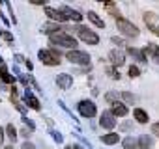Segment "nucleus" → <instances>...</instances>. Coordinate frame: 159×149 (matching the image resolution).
Instances as JSON below:
<instances>
[{"mask_svg":"<svg viewBox=\"0 0 159 149\" xmlns=\"http://www.w3.org/2000/svg\"><path fill=\"white\" fill-rule=\"evenodd\" d=\"M49 39H51L52 45H60V47H66V49H73L75 50V47H77V39L73 36L66 34V32H52L49 36Z\"/></svg>","mask_w":159,"mask_h":149,"instance_id":"obj_1","label":"nucleus"},{"mask_svg":"<svg viewBox=\"0 0 159 149\" xmlns=\"http://www.w3.org/2000/svg\"><path fill=\"white\" fill-rule=\"evenodd\" d=\"M38 58L45 65H58L60 63V52L56 49H43L38 52Z\"/></svg>","mask_w":159,"mask_h":149,"instance_id":"obj_2","label":"nucleus"},{"mask_svg":"<svg viewBox=\"0 0 159 149\" xmlns=\"http://www.w3.org/2000/svg\"><path fill=\"white\" fill-rule=\"evenodd\" d=\"M116 26H118V30H120L125 37H137V36H139V28H137L131 21H127V19L118 17V19H116Z\"/></svg>","mask_w":159,"mask_h":149,"instance_id":"obj_3","label":"nucleus"},{"mask_svg":"<svg viewBox=\"0 0 159 149\" xmlns=\"http://www.w3.org/2000/svg\"><path fill=\"white\" fill-rule=\"evenodd\" d=\"M75 30H77L79 37H81V39H83L84 43H88V45H98V43H99V36H98L96 32L88 30L86 26H77Z\"/></svg>","mask_w":159,"mask_h":149,"instance_id":"obj_4","label":"nucleus"},{"mask_svg":"<svg viewBox=\"0 0 159 149\" xmlns=\"http://www.w3.org/2000/svg\"><path fill=\"white\" fill-rule=\"evenodd\" d=\"M67 60L71 62V63H79V65H88L90 67V56L86 54V52H83V50H69L67 52Z\"/></svg>","mask_w":159,"mask_h":149,"instance_id":"obj_5","label":"nucleus"},{"mask_svg":"<svg viewBox=\"0 0 159 149\" xmlns=\"http://www.w3.org/2000/svg\"><path fill=\"white\" fill-rule=\"evenodd\" d=\"M77 110L83 117H94L98 114V108H96V104L92 101H81L77 104Z\"/></svg>","mask_w":159,"mask_h":149,"instance_id":"obj_6","label":"nucleus"},{"mask_svg":"<svg viewBox=\"0 0 159 149\" xmlns=\"http://www.w3.org/2000/svg\"><path fill=\"white\" fill-rule=\"evenodd\" d=\"M144 24L148 26V30H152L155 36H159V15H155L153 11H146L144 13Z\"/></svg>","mask_w":159,"mask_h":149,"instance_id":"obj_7","label":"nucleus"},{"mask_svg":"<svg viewBox=\"0 0 159 149\" xmlns=\"http://www.w3.org/2000/svg\"><path fill=\"white\" fill-rule=\"evenodd\" d=\"M99 125H101L103 129H114V127H116V119H114V116H112L111 110H105V112L101 114Z\"/></svg>","mask_w":159,"mask_h":149,"instance_id":"obj_8","label":"nucleus"},{"mask_svg":"<svg viewBox=\"0 0 159 149\" xmlns=\"http://www.w3.org/2000/svg\"><path fill=\"white\" fill-rule=\"evenodd\" d=\"M142 54H144V58L148 56L150 60H153V62L159 63V47H157L155 43H148V45L142 49Z\"/></svg>","mask_w":159,"mask_h":149,"instance_id":"obj_9","label":"nucleus"},{"mask_svg":"<svg viewBox=\"0 0 159 149\" xmlns=\"http://www.w3.org/2000/svg\"><path fill=\"white\" fill-rule=\"evenodd\" d=\"M45 15H49L52 21H58V23H64V21H67V15L62 11V10H54V8H45Z\"/></svg>","mask_w":159,"mask_h":149,"instance_id":"obj_10","label":"nucleus"},{"mask_svg":"<svg viewBox=\"0 0 159 149\" xmlns=\"http://www.w3.org/2000/svg\"><path fill=\"white\" fill-rule=\"evenodd\" d=\"M56 84L62 90H69L71 84H73V77H71V74H67V73H62V74H58V77H56Z\"/></svg>","mask_w":159,"mask_h":149,"instance_id":"obj_11","label":"nucleus"},{"mask_svg":"<svg viewBox=\"0 0 159 149\" xmlns=\"http://www.w3.org/2000/svg\"><path fill=\"white\" fill-rule=\"evenodd\" d=\"M109 58H111V62H112L114 65H118V67L125 63V56H124V52H122V50H116V49H114V50H111Z\"/></svg>","mask_w":159,"mask_h":149,"instance_id":"obj_12","label":"nucleus"},{"mask_svg":"<svg viewBox=\"0 0 159 149\" xmlns=\"http://www.w3.org/2000/svg\"><path fill=\"white\" fill-rule=\"evenodd\" d=\"M25 101H26V104H28L30 108L39 110V101L34 97V93H32V92H28V90H26V93H25Z\"/></svg>","mask_w":159,"mask_h":149,"instance_id":"obj_13","label":"nucleus"},{"mask_svg":"<svg viewBox=\"0 0 159 149\" xmlns=\"http://www.w3.org/2000/svg\"><path fill=\"white\" fill-rule=\"evenodd\" d=\"M111 112H112V116H114V117H116V116L124 117V116H127V106H125V104H122V103H114Z\"/></svg>","mask_w":159,"mask_h":149,"instance_id":"obj_14","label":"nucleus"},{"mask_svg":"<svg viewBox=\"0 0 159 149\" xmlns=\"http://www.w3.org/2000/svg\"><path fill=\"white\" fill-rule=\"evenodd\" d=\"M62 11L67 15V19H73V21H83V15L81 13H79V11H75V10H71L69 6H62Z\"/></svg>","mask_w":159,"mask_h":149,"instance_id":"obj_15","label":"nucleus"},{"mask_svg":"<svg viewBox=\"0 0 159 149\" xmlns=\"http://www.w3.org/2000/svg\"><path fill=\"white\" fill-rule=\"evenodd\" d=\"M127 54L129 56H133L137 62H140V63H144L146 62V58H144V54H142V50H139V49H135V47H127Z\"/></svg>","mask_w":159,"mask_h":149,"instance_id":"obj_16","label":"nucleus"},{"mask_svg":"<svg viewBox=\"0 0 159 149\" xmlns=\"http://www.w3.org/2000/svg\"><path fill=\"white\" fill-rule=\"evenodd\" d=\"M118 140H120V134H116V132H111V134H103L101 136V142L107 143V145H114V143H118Z\"/></svg>","mask_w":159,"mask_h":149,"instance_id":"obj_17","label":"nucleus"},{"mask_svg":"<svg viewBox=\"0 0 159 149\" xmlns=\"http://www.w3.org/2000/svg\"><path fill=\"white\" fill-rule=\"evenodd\" d=\"M152 143H153V142H152V138H150L148 134H142V136L137 140L139 149H150V147H152Z\"/></svg>","mask_w":159,"mask_h":149,"instance_id":"obj_18","label":"nucleus"},{"mask_svg":"<svg viewBox=\"0 0 159 149\" xmlns=\"http://www.w3.org/2000/svg\"><path fill=\"white\" fill-rule=\"evenodd\" d=\"M0 79H2L4 82H8V84H13V77L8 73V69H6V65H4V62L0 63Z\"/></svg>","mask_w":159,"mask_h":149,"instance_id":"obj_19","label":"nucleus"},{"mask_svg":"<svg viewBox=\"0 0 159 149\" xmlns=\"http://www.w3.org/2000/svg\"><path fill=\"white\" fill-rule=\"evenodd\" d=\"M133 116H135V119H137L139 123H148V114H146L142 108H135V110H133Z\"/></svg>","mask_w":159,"mask_h":149,"instance_id":"obj_20","label":"nucleus"},{"mask_svg":"<svg viewBox=\"0 0 159 149\" xmlns=\"http://www.w3.org/2000/svg\"><path fill=\"white\" fill-rule=\"evenodd\" d=\"M88 19L96 24V26H99V28H105V23H103V19H99V15L96 13V11H88Z\"/></svg>","mask_w":159,"mask_h":149,"instance_id":"obj_21","label":"nucleus"},{"mask_svg":"<svg viewBox=\"0 0 159 149\" xmlns=\"http://www.w3.org/2000/svg\"><path fill=\"white\" fill-rule=\"evenodd\" d=\"M122 145H124V149H139V145H137V140H135L133 136H127V138L122 142Z\"/></svg>","mask_w":159,"mask_h":149,"instance_id":"obj_22","label":"nucleus"},{"mask_svg":"<svg viewBox=\"0 0 159 149\" xmlns=\"http://www.w3.org/2000/svg\"><path fill=\"white\" fill-rule=\"evenodd\" d=\"M6 132H8V138H10L11 142H15V140H17V129L13 127V123H10V125L6 127Z\"/></svg>","mask_w":159,"mask_h":149,"instance_id":"obj_23","label":"nucleus"},{"mask_svg":"<svg viewBox=\"0 0 159 149\" xmlns=\"http://www.w3.org/2000/svg\"><path fill=\"white\" fill-rule=\"evenodd\" d=\"M105 8H107V10H109V11H111V13H112V15H114L116 19H118V15H120V11H118V8H116V6H114L112 2H107V4H105Z\"/></svg>","mask_w":159,"mask_h":149,"instance_id":"obj_24","label":"nucleus"},{"mask_svg":"<svg viewBox=\"0 0 159 149\" xmlns=\"http://www.w3.org/2000/svg\"><path fill=\"white\" fill-rule=\"evenodd\" d=\"M105 99H107V103H111V104H114V103H118V95H116L114 92H109V93L105 95Z\"/></svg>","mask_w":159,"mask_h":149,"instance_id":"obj_25","label":"nucleus"},{"mask_svg":"<svg viewBox=\"0 0 159 149\" xmlns=\"http://www.w3.org/2000/svg\"><path fill=\"white\" fill-rule=\"evenodd\" d=\"M139 74H140L139 67H137V65H131V67H129V77H131V79H137Z\"/></svg>","mask_w":159,"mask_h":149,"instance_id":"obj_26","label":"nucleus"},{"mask_svg":"<svg viewBox=\"0 0 159 149\" xmlns=\"http://www.w3.org/2000/svg\"><path fill=\"white\" fill-rule=\"evenodd\" d=\"M0 36H2V39H6V41H13V34H10L8 30H0Z\"/></svg>","mask_w":159,"mask_h":149,"instance_id":"obj_27","label":"nucleus"},{"mask_svg":"<svg viewBox=\"0 0 159 149\" xmlns=\"http://www.w3.org/2000/svg\"><path fill=\"white\" fill-rule=\"evenodd\" d=\"M122 99H124L125 103H133V101H135V97H133L131 93H127V92H124V93H122Z\"/></svg>","mask_w":159,"mask_h":149,"instance_id":"obj_28","label":"nucleus"},{"mask_svg":"<svg viewBox=\"0 0 159 149\" xmlns=\"http://www.w3.org/2000/svg\"><path fill=\"white\" fill-rule=\"evenodd\" d=\"M107 73L111 74V79H120V73H118L116 69H112V67H109V69H107Z\"/></svg>","mask_w":159,"mask_h":149,"instance_id":"obj_29","label":"nucleus"},{"mask_svg":"<svg viewBox=\"0 0 159 149\" xmlns=\"http://www.w3.org/2000/svg\"><path fill=\"white\" fill-rule=\"evenodd\" d=\"M23 121L28 125V129H30V130H36V125H34V121H32L30 117H23Z\"/></svg>","mask_w":159,"mask_h":149,"instance_id":"obj_30","label":"nucleus"},{"mask_svg":"<svg viewBox=\"0 0 159 149\" xmlns=\"http://www.w3.org/2000/svg\"><path fill=\"white\" fill-rule=\"evenodd\" d=\"M51 134H52V140H54V142H58V143L64 140V138H62V134H60V132H56V130H52Z\"/></svg>","mask_w":159,"mask_h":149,"instance_id":"obj_31","label":"nucleus"},{"mask_svg":"<svg viewBox=\"0 0 159 149\" xmlns=\"http://www.w3.org/2000/svg\"><path fill=\"white\" fill-rule=\"evenodd\" d=\"M152 134L159 136V123H153V125H152Z\"/></svg>","mask_w":159,"mask_h":149,"instance_id":"obj_32","label":"nucleus"},{"mask_svg":"<svg viewBox=\"0 0 159 149\" xmlns=\"http://www.w3.org/2000/svg\"><path fill=\"white\" fill-rule=\"evenodd\" d=\"M21 149H36V147H34V143H30V142H25Z\"/></svg>","mask_w":159,"mask_h":149,"instance_id":"obj_33","label":"nucleus"},{"mask_svg":"<svg viewBox=\"0 0 159 149\" xmlns=\"http://www.w3.org/2000/svg\"><path fill=\"white\" fill-rule=\"evenodd\" d=\"M112 43H114V45H124V41L118 39V37H112Z\"/></svg>","mask_w":159,"mask_h":149,"instance_id":"obj_34","label":"nucleus"},{"mask_svg":"<svg viewBox=\"0 0 159 149\" xmlns=\"http://www.w3.org/2000/svg\"><path fill=\"white\" fill-rule=\"evenodd\" d=\"M2 142H4V129H0V145H2Z\"/></svg>","mask_w":159,"mask_h":149,"instance_id":"obj_35","label":"nucleus"},{"mask_svg":"<svg viewBox=\"0 0 159 149\" xmlns=\"http://www.w3.org/2000/svg\"><path fill=\"white\" fill-rule=\"evenodd\" d=\"M15 60H17V62H26V60H25V58H23L21 54H17V56H15Z\"/></svg>","mask_w":159,"mask_h":149,"instance_id":"obj_36","label":"nucleus"},{"mask_svg":"<svg viewBox=\"0 0 159 149\" xmlns=\"http://www.w3.org/2000/svg\"><path fill=\"white\" fill-rule=\"evenodd\" d=\"M129 127H131L129 123H124V125H122V130H129Z\"/></svg>","mask_w":159,"mask_h":149,"instance_id":"obj_37","label":"nucleus"},{"mask_svg":"<svg viewBox=\"0 0 159 149\" xmlns=\"http://www.w3.org/2000/svg\"><path fill=\"white\" fill-rule=\"evenodd\" d=\"M21 134H23V136H25V138H28V136H30V132H28V130H26V129H25V130H21Z\"/></svg>","mask_w":159,"mask_h":149,"instance_id":"obj_38","label":"nucleus"},{"mask_svg":"<svg viewBox=\"0 0 159 149\" xmlns=\"http://www.w3.org/2000/svg\"><path fill=\"white\" fill-rule=\"evenodd\" d=\"M66 149H83V147H79V145H67Z\"/></svg>","mask_w":159,"mask_h":149,"instance_id":"obj_39","label":"nucleus"},{"mask_svg":"<svg viewBox=\"0 0 159 149\" xmlns=\"http://www.w3.org/2000/svg\"><path fill=\"white\" fill-rule=\"evenodd\" d=\"M4 149H13V145H8V147H4Z\"/></svg>","mask_w":159,"mask_h":149,"instance_id":"obj_40","label":"nucleus"}]
</instances>
